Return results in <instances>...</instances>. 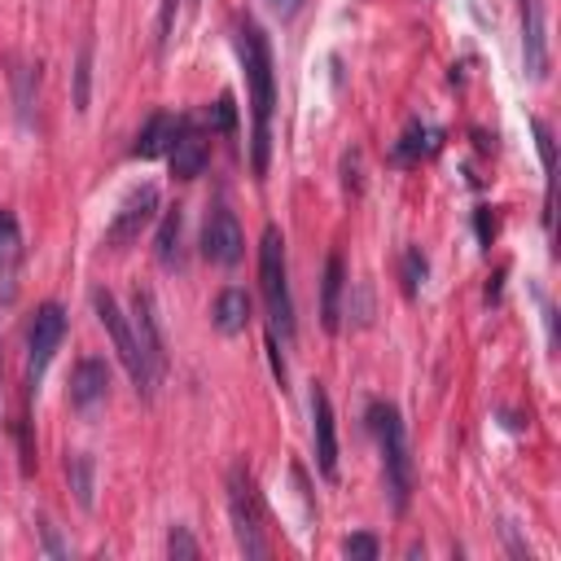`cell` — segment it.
I'll list each match as a JSON object with an SVG mask.
<instances>
[{"label":"cell","mask_w":561,"mask_h":561,"mask_svg":"<svg viewBox=\"0 0 561 561\" xmlns=\"http://www.w3.org/2000/svg\"><path fill=\"white\" fill-rule=\"evenodd\" d=\"M259 290L268 303L272 339L290 343L294 339V298H290V272H285V238L277 224H268L264 242H259Z\"/></svg>","instance_id":"cell-2"},{"label":"cell","mask_w":561,"mask_h":561,"mask_svg":"<svg viewBox=\"0 0 561 561\" xmlns=\"http://www.w3.org/2000/svg\"><path fill=\"white\" fill-rule=\"evenodd\" d=\"M434 150H438V132L425 128V124H408V132L399 137V145L391 150V158L395 163H417L421 154H434Z\"/></svg>","instance_id":"cell-18"},{"label":"cell","mask_w":561,"mask_h":561,"mask_svg":"<svg viewBox=\"0 0 561 561\" xmlns=\"http://www.w3.org/2000/svg\"><path fill=\"white\" fill-rule=\"evenodd\" d=\"M66 483L75 492V505L92 509V457L88 452H71L66 457Z\"/></svg>","instance_id":"cell-19"},{"label":"cell","mask_w":561,"mask_h":561,"mask_svg":"<svg viewBox=\"0 0 561 561\" xmlns=\"http://www.w3.org/2000/svg\"><path fill=\"white\" fill-rule=\"evenodd\" d=\"M229 513H233L238 548H242L251 561H264V557H268V539H264V505H259L255 479H251V470H246L242 461L229 470Z\"/></svg>","instance_id":"cell-5"},{"label":"cell","mask_w":561,"mask_h":561,"mask_svg":"<svg viewBox=\"0 0 561 561\" xmlns=\"http://www.w3.org/2000/svg\"><path fill=\"white\" fill-rule=\"evenodd\" d=\"M167 552H171V557H180V561H193V557H197V539H193L184 526H171V535H167Z\"/></svg>","instance_id":"cell-23"},{"label":"cell","mask_w":561,"mask_h":561,"mask_svg":"<svg viewBox=\"0 0 561 561\" xmlns=\"http://www.w3.org/2000/svg\"><path fill=\"white\" fill-rule=\"evenodd\" d=\"M62 339H66V311H62V303H40L36 316H31V329H27V386L31 391L40 386V378H44L49 360L58 356Z\"/></svg>","instance_id":"cell-6"},{"label":"cell","mask_w":561,"mask_h":561,"mask_svg":"<svg viewBox=\"0 0 561 561\" xmlns=\"http://www.w3.org/2000/svg\"><path fill=\"white\" fill-rule=\"evenodd\" d=\"M474 224H479V242H483V246H492V238H496V215H492L487 206H479Z\"/></svg>","instance_id":"cell-28"},{"label":"cell","mask_w":561,"mask_h":561,"mask_svg":"<svg viewBox=\"0 0 561 561\" xmlns=\"http://www.w3.org/2000/svg\"><path fill=\"white\" fill-rule=\"evenodd\" d=\"M40 531H44V548H49V552H53V557H62V552H66V548H62V544H58V535H53V526H40Z\"/></svg>","instance_id":"cell-31"},{"label":"cell","mask_w":561,"mask_h":561,"mask_svg":"<svg viewBox=\"0 0 561 561\" xmlns=\"http://www.w3.org/2000/svg\"><path fill=\"white\" fill-rule=\"evenodd\" d=\"M158 215V189L154 184H141L137 193H128V202L115 211V219H110L105 229V246L110 251H124L141 238V229H150V219Z\"/></svg>","instance_id":"cell-9"},{"label":"cell","mask_w":561,"mask_h":561,"mask_svg":"<svg viewBox=\"0 0 561 561\" xmlns=\"http://www.w3.org/2000/svg\"><path fill=\"white\" fill-rule=\"evenodd\" d=\"M180 229H184V215H180V206H171L158 224V238H154V255H158L163 268L180 264Z\"/></svg>","instance_id":"cell-17"},{"label":"cell","mask_w":561,"mask_h":561,"mask_svg":"<svg viewBox=\"0 0 561 561\" xmlns=\"http://www.w3.org/2000/svg\"><path fill=\"white\" fill-rule=\"evenodd\" d=\"M110 399V365L101 356H84L71 373V408L75 412H97Z\"/></svg>","instance_id":"cell-11"},{"label":"cell","mask_w":561,"mask_h":561,"mask_svg":"<svg viewBox=\"0 0 561 561\" xmlns=\"http://www.w3.org/2000/svg\"><path fill=\"white\" fill-rule=\"evenodd\" d=\"M343 171H347V189L360 193V150H352V154L343 158Z\"/></svg>","instance_id":"cell-29"},{"label":"cell","mask_w":561,"mask_h":561,"mask_svg":"<svg viewBox=\"0 0 561 561\" xmlns=\"http://www.w3.org/2000/svg\"><path fill=\"white\" fill-rule=\"evenodd\" d=\"M373 430L382 438V470H386V496L395 513H408L412 500V457H408V434L395 404H373Z\"/></svg>","instance_id":"cell-3"},{"label":"cell","mask_w":561,"mask_h":561,"mask_svg":"<svg viewBox=\"0 0 561 561\" xmlns=\"http://www.w3.org/2000/svg\"><path fill=\"white\" fill-rule=\"evenodd\" d=\"M522 66L526 79H548V23L544 0H522Z\"/></svg>","instance_id":"cell-10"},{"label":"cell","mask_w":561,"mask_h":561,"mask_svg":"<svg viewBox=\"0 0 561 561\" xmlns=\"http://www.w3.org/2000/svg\"><path fill=\"white\" fill-rule=\"evenodd\" d=\"M238 53H242V66H246V84H251V115H255V132H251V163H255V176L268 171V158H272V105H277V84H272V49H268V36L255 18H246L238 27Z\"/></svg>","instance_id":"cell-1"},{"label":"cell","mask_w":561,"mask_h":561,"mask_svg":"<svg viewBox=\"0 0 561 561\" xmlns=\"http://www.w3.org/2000/svg\"><path fill=\"white\" fill-rule=\"evenodd\" d=\"M180 132H184V119H180V115H167V110H158V115H150L145 128L137 132L132 154H137V158H163V154H171V145L180 141Z\"/></svg>","instance_id":"cell-13"},{"label":"cell","mask_w":561,"mask_h":561,"mask_svg":"<svg viewBox=\"0 0 561 561\" xmlns=\"http://www.w3.org/2000/svg\"><path fill=\"white\" fill-rule=\"evenodd\" d=\"M206 167V141L193 132H180V141L171 145V176L176 180H197Z\"/></svg>","instance_id":"cell-16"},{"label":"cell","mask_w":561,"mask_h":561,"mask_svg":"<svg viewBox=\"0 0 561 561\" xmlns=\"http://www.w3.org/2000/svg\"><path fill=\"white\" fill-rule=\"evenodd\" d=\"M132 333L141 343V356L150 365V373L163 382L167 373V339H163V316H158V298L150 285H137L132 290Z\"/></svg>","instance_id":"cell-7"},{"label":"cell","mask_w":561,"mask_h":561,"mask_svg":"<svg viewBox=\"0 0 561 561\" xmlns=\"http://www.w3.org/2000/svg\"><path fill=\"white\" fill-rule=\"evenodd\" d=\"M535 141H539V158H544V171H548V193H552V132H548V124H535Z\"/></svg>","instance_id":"cell-26"},{"label":"cell","mask_w":561,"mask_h":561,"mask_svg":"<svg viewBox=\"0 0 561 561\" xmlns=\"http://www.w3.org/2000/svg\"><path fill=\"white\" fill-rule=\"evenodd\" d=\"M211 324L224 333V339H238V333H246L251 324V294L246 290H219L215 307H211Z\"/></svg>","instance_id":"cell-14"},{"label":"cell","mask_w":561,"mask_h":561,"mask_svg":"<svg viewBox=\"0 0 561 561\" xmlns=\"http://www.w3.org/2000/svg\"><path fill=\"white\" fill-rule=\"evenodd\" d=\"M176 10H180V0H163V14H158V44H163V49H167V40H171Z\"/></svg>","instance_id":"cell-27"},{"label":"cell","mask_w":561,"mask_h":561,"mask_svg":"<svg viewBox=\"0 0 561 561\" xmlns=\"http://www.w3.org/2000/svg\"><path fill=\"white\" fill-rule=\"evenodd\" d=\"M425 272H430L425 255H421V251H408V255H404V294H408V298H417V294H421Z\"/></svg>","instance_id":"cell-22"},{"label":"cell","mask_w":561,"mask_h":561,"mask_svg":"<svg viewBox=\"0 0 561 561\" xmlns=\"http://www.w3.org/2000/svg\"><path fill=\"white\" fill-rule=\"evenodd\" d=\"M23 255V233H18V219L10 206H0V272H10Z\"/></svg>","instance_id":"cell-20"},{"label":"cell","mask_w":561,"mask_h":561,"mask_svg":"<svg viewBox=\"0 0 561 561\" xmlns=\"http://www.w3.org/2000/svg\"><path fill=\"white\" fill-rule=\"evenodd\" d=\"M92 311H97V320H101V329L110 333V343H115V356H119V365L128 369V378H132V386H137V395H154V386H158V378L150 373V365H145V356H141V343H137V333H132V324H128V316H124V307H119V298L110 294V290H92Z\"/></svg>","instance_id":"cell-4"},{"label":"cell","mask_w":561,"mask_h":561,"mask_svg":"<svg viewBox=\"0 0 561 561\" xmlns=\"http://www.w3.org/2000/svg\"><path fill=\"white\" fill-rule=\"evenodd\" d=\"M211 124L219 128V132H233L238 128V105H233V97L224 92L219 101H215V110H211Z\"/></svg>","instance_id":"cell-24"},{"label":"cell","mask_w":561,"mask_h":561,"mask_svg":"<svg viewBox=\"0 0 561 561\" xmlns=\"http://www.w3.org/2000/svg\"><path fill=\"white\" fill-rule=\"evenodd\" d=\"M343 285H347V272H343V259L329 255L324 264V281H320V324L329 333H339L343 324Z\"/></svg>","instance_id":"cell-15"},{"label":"cell","mask_w":561,"mask_h":561,"mask_svg":"<svg viewBox=\"0 0 561 561\" xmlns=\"http://www.w3.org/2000/svg\"><path fill=\"white\" fill-rule=\"evenodd\" d=\"M311 434H316V466L324 479H339V434H333V408L324 386L311 391Z\"/></svg>","instance_id":"cell-12"},{"label":"cell","mask_w":561,"mask_h":561,"mask_svg":"<svg viewBox=\"0 0 561 561\" xmlns=\"http://www.w3.org/2000/svg\"><path fill=\"white\" fill-rule=\"evenodd\" d=\"M202 255H206L211 264H219V268L242 264V255H246V233H242V224H238V215H233L229 206H211V215H206V224H202Z\"/></svg>","instance_id":"cell-8"},{"label":"cell","mask_w":561,"mask_h":561,"mask_svg":"<svg viewBox=\"0 0 561 561\" xmlns=\"http://www.w3.org/2000/svg\"><path fill=\"white\" fill-rule=\"evenodd\" d=\"M343 557H356V561H378V539L373 535H352L343 544Z\"/></svg>","instance_id":"cell-25"},{"label":"cell","mask_w":561,"mask_h":561,"mask_svg":"<svg viewBox=\"0 0 561 561\" xmlns=\"http://www.w3.org/2000/svg\"><path fill=\"white\" fill-rule=\"evenodd\" d=\"M88 97H92V40H84L75 53V97L71 101L79 115H88Z\"/></svg>","instance_id":"cell-21"},{"label":"cell","mask_w":561,"mask_h":561,"mask_svg":"<svg viewBox=\"0 0 561 561\" xmlns=\"http://www.w3.org/2000/svg\"><path fill=\"white\" fill-rule=\"evenodd\" d=\"M268 5H272V14H281V18H294L303 0H268Z\"/></svg>","instance_id":"cell-30"}]
</instances>
